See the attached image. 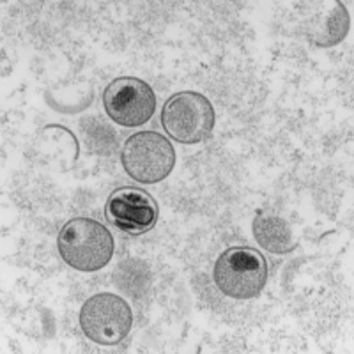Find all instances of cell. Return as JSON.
Here are the masks:
<instances>
[{
	"label": "cell",
	"instance_id": "1",
	"mask_svg": "<svg viewBox=\"0 0 354 354\" xmlns=\"http://www.w3.org/2000/svg\"><path fill=\"white\" fill-rule=\"evenodd\" d=\"M57 246L66 264L84 273L103 270L113 255L110 230L91 218L69 220L59 232Z\"/></svg>",
	"mask_w": 354,
	"mask_h": 354
},
{
	"label": "cell",
	"instance_id": "2",
	"mask_svg": "<svg viewBox=\"0 0 354 354\" xmlns=\"http://www.w3.org/2000/svg\"><path fill=\"white\" fill-rule=\"evenodd\" d=\"M214 283L234 299H252L262 292L268 280V262L261 252L248 246H232L214 264Z\"/></svg>",
	"mask_w": 354,
	"mask_h": 354
},
{
	"label": "cell",
	"instance_id": "3",
	"mask_svg": "<svg viewBox=\"0 0 354 354\" xmlns=\"http://www.w3.org/2000/svg\"><path fill=\"white\" fill-rule=\"evenodd\" d=\"M121 161L131 179L142 185H154L170 176L176 165V151L160 133L140 131L124 142Z\"/></svg>",
	"mask_w": 354,
	"mask_h": 354
},
{
	"label": "cell",
	"instance_id": "4",
	"mask_svg": "<svg viewBox=\"0 0 354 354\" xmlns=\"http://www.w3.org/2000/svg\"><path fill=\"white\" fill-rule=\"evenodd\" d=\"M161 124L179 144H198L213 133L214 109L204 94L177 93L163 106Z\"/></svg>",
	"mask_w": 354,
	"mask_h": 354
},
{
	"label": "cell",
	"instance_id": "5",
	"mask_svg": "<svg viewBox=\"0 0 354 354\" xmlns=\"http://www.w3.org/2000/svg\"><path fill=\"white\" fill-rule=\"evenodd\" d=\"M133 326V312L126 299L112 292L94 294L80 310V328L88 340L100 346L122 342Z\"/></svg>",
	"mask_w": 354,
	"mask_h": 354
},
{
	"label": "cell",
	"instance_id": "6",
	"mask_svg": "<svg viewBox=\"0 0 354 354\" xmlns=\"http://www.w3.org/2000/svg\"><path fill=\"white\" fill-rule=\"evenodd\" d=\"M106 115L117 124L137 128L145 124L156 110V96L147 82L122 77L113 80L103 93Z\"/></svg>",
	"mask_w": 354,
	"mask_h": 354
},
{
	"label": "cell",
	"instance_id": "7",
	"mask_svg": "<svg viewBox=\"0 0 354 354\" xmlns=\"http://www.w3.org/2000/svg\"><path fill=\"white\" fill-rule=\"evenodd\" d=\"M105 214L113 227L137 236L156 225L158 204L144 189L124 186L110 195L105 205Z\"/></svg>",
	"mask_w": 354,
	"mask_h": 354
},
{
	"label": "cell",
	"instance_id": "8",
	"mask_svg": "<svg viewBox=\"0 0 354 354\" xmlns=\"http://www.w3.org/2000/svg\"><path fill=\"white\" fill-rule=\"evenodd\" d=\"M349 32V15L342 2L319 11L306 27V37L319 48H330L338 44Z\"/></svg>",
	"mask_w": 354,
	"mask_h": 354
},
{
	"label": "cell",
	"instance_id": "9",
	"mask_svg": "<svg viewBox=\"0 0 354 354\" xmlns=\"http://www.w3.org/2000/svg\"><path fill=\"white\" fill-rule=\"evenodd\" d=\"M254 236L259 245L271 254H289L296 246L292 229L278 216H257L254 220Z\"/></svg>",
	"mask_w": 354,
	"mask_h": 354
}]
</instances>
